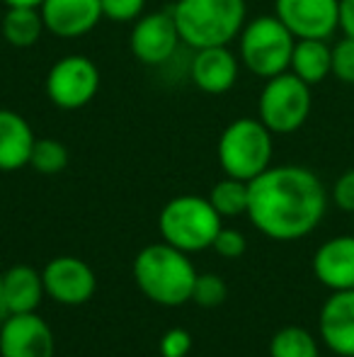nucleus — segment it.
Wrapping results in <instances>:
<instances>
[{"mask_svg": "<svg viewBox=\"0 0 354 357\" xmlns=\"http://www.w3.org/2000/svg\"><path fill=\"white\" fill-rule=\"evenodd\" d=\"M158 229L166 243L184 253H202L211 248L214 238L221 231V214L214 209L209 197L179 195L161 209Z\"/></svg>", "mask_w": 354, "mask_h": 357, "instance_id": "obj_4", "label": "nucleus"}, {"mask_svg": "<svg viewBox=\"0 0 354 357\" xmlns=\"http://www.w3.org/2000/svg\"><path fill=\"white\" fill-rule=\"evenodd\" d=\"M228 296V284L223 278L214 273H204L197 275V282L192 289V301L202 309H216L226 301Z\"/></svg>", "mask_w": 354, "mask_h": 357, "instance_id": "obj_24", "label": "nucleus"}, {"mask_svg": "<svg viewBox=\"0 0 354 357\" xmlns=\"http://www.w3.org/2000/svg\"><path fill=\"white\" fill-rule=\"evenodd\" d=\"M289 71L308 85H318L332 73V47L328 39H296Z\"/></svg>", "mask_w": 354, "mask_h": 357, "instance_id": "obj_19", "label": "nucleus"}, {"mask_svg": "<svg viewBox=\"0 0 354 357\" xmlns=\"http://www.w3.org/2000/svg\"><path fill=\"white\" fill-rule=\"evenodd\" d=\"M321 340L335 355L354 357V289L332 291L318 314Z\"/></svg>", "mask_w": 354, "mask_h": 357, "instance_id": "obj_14", "label": "nucleus"}, {"mask_svg": "<svg viewBox=\"0 0 354 357\" xmlns=\"http://www.w3.org/2000/svg\"><path fill=\"white\" fill-rule=\"evenodd\" d=\"M134 280L153 304L182 306L192 301L197 270L189 253L163 241L138 250L134 258Z\"/></svg>", "mask_w": 354, "mask_h": 357, "instance_id": "obj_2", "label": "nucleus"}, {"mask_svg": "<svg viewBox=\"0 0 354 357\" xmlns=\"http://www.w3.org/2000/svg\"><path fill=\"white\" fill-rule=\"evenodd\" d=\"M274 15L296 39H330L340 27V0H274Z\"/></svg>", "mask_w": 354, "mask_h": 357, "instance_id": "obj_9", "label": "nucleus"}, {"mask_svg": "<svg viewBox=\"0 0 354 357\" xmlns=\"http://www.w3.org/2000/svg\"><path fill=\"white\" fill-rule=\"evenodd\" d=\"M269 357H321V353L313 333L301 326H287L269 340Z\"/></svg>", "mask_w": 354, "mask_h": 357, "instance_id": "obj_22", "label": "nucleus"}, {"mask_svg": "<svg viewBox=\"0 0 354 357\" xmlns=\"http://www.w3.org/2000/svg\"><path fill=\"white\" fill-rule=\"evenodd\" d=\"M332 357H342V355H332Z\"/></svg>", "mask_w": 354, "mask_h": 357, "instance_id": "obj_33", "label": "nucleus"}, {"mask_svg": "<svg viewBox=\"0 0 354 357\" xmlns=\"http://www.w3.org/2000/svg\"><path fill=\"white\" fill-rule=\"evenodd\" d=\"M332 202L337 204V209L347 214H354V168L342 173L332 185Z\"/></svg>", "mask_w": 354, "mask_h": 357, "instance_id": "obj_29", "label": "nucleus"}, {"mask_svg": "<svg viewBox=\"0 0 354 357\" xmlns=\"http://www.w3.org/2000/svg\"><path fill=\"white\" fill-rule=\"evenodd\" d=\"M29 165L42 175H56L68 165V149L56 139H37Z\"/></svg>", "mask_w": 354, "mask_h": 357, "instance_id": "obj_23", "label": "nucleus"}, {"mask_svg": "<svg viewBox=\"0 0 354 357\" xmlns=\"http://www.w3.org/2000/svg\"><path fill=\"white\" fill-rule=\"evenodd\" d=\"M42 280L44 291L63 306L86 304L97 289L92 268L86 260L73 258V255H58V258L49 260L42 270Z\"/></svg>", "mask_w": 354, "mask_h": 357, "instance_id": "obj_10", "label": "nucleus"}, {"mask_svg": "<svg viewBox=\"0 0 354 357\" xmlns=\"http://www.w3.org/2000/svg\"><path fill=\"white\" fill-rule=\"evenodd\" d=\"M296 37L277 15H260L246 22L241 32V63L257 78H274L289 71Z\"/></svg>", "mask_w": 354, "mask_h": 357, "instance_id": "obj_6", "label": "nucleus"}, {"mask_svg": "<svg viewBox=\"0 0 354 357\" xmlns=\"http://www.w3.org/2000/svg\"><path fill=\"white\" fill-rule=\"evenodd\" d=\"M238 80V59L228 47L197 49L192 59V83L202 93L223 95Z\"/></svg>", "mask_w": 354, "mask_h": 357, "instance_id": "obj_16", "label": "nucleus"}, {"mask_svg": "<svg viewBox=\"0 0 354 357\" xmlns=\"http://www.w3.org/2000/svg\"><path fill=\"white\" fill-rule=\"evenodd\" d=\"M3 291H5V304H8L10 314H29L37 311L42 304L44 280L42 273H37L29 265H13L8 273L3 275Z\"/></svg>", "mask_w": 354, "mask_h": 357, "instance_id": "obj_18", "label": "nucleus"}, {"mask_svg": "<svg viewBox=\"0 0 354 357\" xmlns=\"http://www.w3.org/2000/svg\"><path fill=\"white\" fill-rule=\"evenodd\" d=\"M44 20L39 8H8L0 24L5 42L15 49H32L42 39Z\"/></svg>", "mask_w": 354, "mask_h": 357, "instance_id": "obj_20", "label": "nucleus"}, {"mask_svg": "<svg viewBox=\"0 0 354 357\" xmlns=\"http://www.w3.org/2000/svg\"><path fill=\"white\" fill-rule=\"evenodd\" d=\"M189 350H192V335L184 328H170L161 338L163 357H187Z\"/></svg>", "mask_w": 354, "mask_h": 357, "instance_id": "obj_28", "label": "nucleus"}, {"mask_svg": "<svg viewBox=\"0 0 354 357\" xmlns=\"http://www.w3.org/2000/svg\"><path fill=\"white\" fill-rule=\"evenodd\" d=\"M340 83L354 85V39L342 37L332 47V73Z\"/></svg>", "mask_w": 354, "mask_h": 357, "instance_id": "obj_25", "label": "nucleus"}, {"mask_svg": "<svg viewBox=\"0 0 354 357\" xmlns=\"http://www.w3.org/2000/svg\"><path fill=\"white\" fill-rule=\"evenodd\" d=\"M8 8H42L44 0H3Z\"/></svg>", "mask_w": 354, "mask_h": 357, "instance_id": "obj_31", "label": "nucleus"}, {"mask_svg": "<svg viewBox=\"0 0 354 357\" xmlns=\"http://www.w3.org/2000/svg\"><path fill=\"white\" fill-rule=\"evenodd\" d=\"M274 134L260 119L241 117L223 129L218 139V163L228 178L255 180L272 165Z\"/></svg>", "mask_w": 354, "mask_h": 357, "instance_id": "obj_5", "label": "nucleus"}, {"mask_svg": "<svg viewBox=\"0 0 354 357\" xmlns=\"http://www.w3.org/2000/svg\"><path fill=\"white\" fill-rule=\"evenodd\" d=\"M54 331L37 311L10 314L0 324V357H54Z\"/></svg>", "mask_w": 354, "mask_h": 357, "instance_id": "obj_12", "label": "nucleus"}, {"mask_svg": "<svg viewBox=\"0 0 354 357\" xmlns=\"http://www.w3.org/2000/svg\"><path fill=\"white\" fill-rule=\"evenodd\" d=\"M10 316L8 304H5V291H3V275H0V324Z\"/></svg>", "mask_w": 354, "mask_h": 357, "instance_id": "obj_32", "label": "nucleus"}, {"mask_svg": "<svg viewBox=\"0 0 354 357\" xmlns=\"http://www.w3.org/2000/svg\"><path fill=\"white\" fill-rule=\"evenodd\" d=\"M143 8L146 0H102V15L114 22H136Z\"/></svg>", "mask_w": 354, "mask_h": 357, "instance_id": "obj_26", "label": "nucleus"}, {"mask_svg": "<svg viewBox=\"0 0 354 357\" xmlns=\"http://www.w3.org/2000/svg\"><path fill=\"white\" fill-rule=\"evenodd\" d=\"M248 199H250V188L246 180L238 178H223L209 192V202L214 204L218 214L223 216H241L248 214Z\"/></svg>", "mask_w": 354, "mask_h": 357, "instance_id": "obj_21", "label": "nucleus"}, {"mask_svg": "<svg viewBox=\"0 0 354 357\" xmlns=\"http://www.w3.org/2000/svg\"><path fill=\"white\" fill-rule=\"evenodd\" d=\"M340 29L354 39V0H340Z\"/></svg>", "mask_w": 354, "mask_h": 357, "instance_id": "obj_30", "label": "nucleus"}, {"mask_svg": "<svg viewBox=\"0 0 354 357\" xmlns=\"http://www.w3.org/2000/svg\"><path fill=\"white\" fill-rule=\"evenodd\" d=\"M189 49L228 47L248 22L246 0H177L170 10Z\"/></svg>", "mask_w": 354, "mask_h": 357, "instance_id": "obj_3", "label": "nucleus"}, {"mask_svg": "<svg viewBox=\"0 0 354 357\" xmlns=\"http://www.w3.org/2000/svg\"><path fill=\"white\" fill-rule=\"evenodd\" d=\"M248 219L272 241H298L316 231L328 209L321 178L303 165H269L248 183Z\"/></svg>", "mask_w": 354, "mask_h": 357, "instance_id": "obj_1", "label": "nucleus"}, {"mask_svg": "<svg viewBox=\"0 0 354 357\" xmlns=\"http://www.w3.org/2000/svg\"><path fill=\"white\" fill-rule=\"evenodd\" d=\"M34 137L29 122L13 109H0V170L13 173L29 165L34 149Z\"/></svg>", "mask_w": 354, "mask_h": 357, "instance_id": "obj_17", "label": "nucleus"}, {"mask_svg": "<svg viewBox=\"0 0 354 357\" xmlns=\"http://www.w3.org/2000/svg\"><path fill=\"white\" fill-rule=\"evenodd\" d=\"M179 44H182V39H179L175 17L166 10L141 15L134 24L131 37H129V47H131L134 56L146 66H163L166 61H170Z\"/></svg>", "mask_w": 354, "mask_h": 357, "instance_id": "obj_11", "label": "nucleus"}, {"mask_svg": "<svg viewBox=\"0 0 354 357\" xmlns=\"http://www.w3.org/2000/svg\"><path fill=\"white\" fill-rule=\"evenodd\" d=\"M311 102V85L291 71H284L267 78L257 102V119L272 134H293L306 124Z\"/></svg>", "mask_w": 354, "mask_h": 357, "instance_id": "obj_7", "label": "nucleus"}, {"mask_svg": "<svg viewBox=\"0 0 354 357\" xmlns=\"http://www.w3.org/2000/svg\"><path fill=\"white\" fill-rule=\"evenodd\" d=\"M211 248L216 250L221 258H241L248 248V241L238 229H223L221 226V231H218L216 238H214Z\"/></svg>", "mask_w": 354, "mask_h": 357, "instance_id": "obj_27", "label": "nucleus"}, {"mask_svg": "<svg viewBox=\"0 0 354 357\" xmlns=\"http://www.w3.org/2000/svg\"><path fill=\"white\" fill-rule=\"evenodd\" d=\"M42 20L47 32L61 39H78L99 24L102 0H44Z\"/></svg>", "mask_w": 354, "mask_h": 357, "instance_id": "obj_13", "label": "nucleus"}, {"mask_svg": "<svg viewBox=\"0 0 354 357\" xmlns=\"http://www.w3.org/2000/svg\"><path fill=\"white\" fill-rule=\"evenodd\" d=\"M99 90V71L83 54L63 56L47 73V98L58 109H83Z\"/></svg>", "mask_w": 354, "mask_h": 357, "instance_id": "obj_8", "label": "nucleus"}, {"mask_svg": "<svg viewBox=\"0 0 354 357\" xmlns=\"http://www.w3.org/2000/svg\"><path fill=\"white\" fill-rule=\"evenodd\" d=\"M313 275L330 291L354 289V236H335L313 255Z\"/></svg>", "mask_w": 354, "mask_h": 357, "instance_id": "obj_15", "label": "nucleus"}]
</instances>
